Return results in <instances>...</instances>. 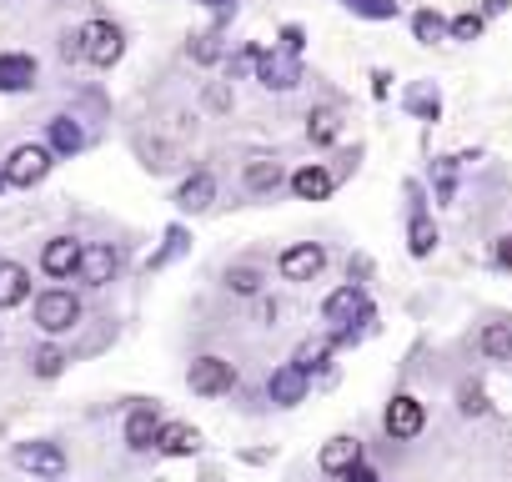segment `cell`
<instances>
[{
  "instance_id": "cell-41",
  "label": "cell",
  "mask_w": 512,
  "mask_h": 482,
  "mask_svg": "<svg viewBox=\"0 0 512 482\" xmlns=\"http://www.w3.org/2000/svg\"><path fill=\"white\" fill-rule=\"evenodd\" d=\"M51 482H61V477H51Z\"/></svg>"
},
{
  "instance_id": "cell-6",
  "label": "cell",
  "mask_w": 512,
  "mask_h": 482,
  "mask_svg": "<svg viewBox=\"0 0 512 482\" xmlns=\"http://www.w3.org/2000/svg\"><path fill=\"white\" fill-rule=\"evenodd\" d=\"M11 457H16V467L36 472L41 482H51V477L66 472V447H61V442H21Z\"/></svg>"
},
{
  "instance_id": "cell-3",
  "label": "cell",
  "mask_w": 512,
  "mask_h": 482,
  "mask_svg": "<svg viewBox=\"0 0 512 482\" xmlns=\"http://www.w3.org/2000/svg\"><path fill=\"white\" fill-rule=\"evenodd\" d=\"M76 322H81V297H76V292L51 287V292L36 297V327H41L46 337H61V332H71Z\"/></svg>"
},
{
  "instance_id": "cell-28",
  "label": "cell",
  "mask_w": 512,
  "mask_h": 482,
  "mask_svg": "<svg viewBox=\"0 0 512 482\" xmlns=\"http://www.w3.org/2000/svg\"><path fill=\"white\" fill-rule=\"evenodd\" d=\"M226 287L236 297H256V292H262V272H256V267H231L226 272Z\"/></svg>"
},
{
  "instance_id": "cell-38",
  "label": "cell",
  "mask_w": 512,
  "mask_h": 482,
  "mask_svg": "<svg viewBox=\"0 0 512 482\" xmlns=\"http://www.w3.org/2000/svg\"><path fill=\"white\" fill-rule=\"evenodd\" d=\"M61 56H66V61H76V56H81V36H76V31L61 41Z\"/></svg>"
},
{
  "instance_id": "cell-4",
  "label": "cell",
  "mask_w": 512,
  "mask_h": 482,
  "mask_svg": "<svg viewBox=\"0 0 512 482\" xmlns=\"http://www.w3.org/2000/svg\"><path fill=\"white\" fill-rule=\"evenodd\" d=\"M186 387H191L196 397H226V392L236 387V367H231L226 357H196L191 372H186Z\"/></svg>"
},
{
  "instance_id": "cell-17",
  "label": "cell",
  "mask_w": 512,
  "mask_h": 482,
  "mask_svg": "<svg viewBox=\"0 0 512 482\" xmlns=\"http://www.w3.org/2000/svg\"><path fill=\"white\" fill-rule=\"evenodd\" d=\"M211 201H216V176L211 171H196V176H186L176 186V206L181 211H206Z\"/></svg>"
},
{
  "instance_id": "cell-11",
  "label": "cell",
  "mask_w": 512,
  "mask_h": 482,
  "mask_svg": "<svg viewBox=\"0 0 512 482\" xmlns=\"http://www.w3.org/2000/svg\"><path fill=\"white\" fill-rule=\"evenodd\" d=\"M81 241L76 236H56V241H46L41 247V272L46 277H76V267H81Z\"/></svg>"
},
{
  "instance_id": "cell-15",
  "label": "cell",
  "mask_w": 512,
  "mask_h": 482,
  "mask_svg": "<svg viewBox=\"0 0 512 482\" xmlns=\"http://www.w3.org/2000/svg\"><path fill=\"white\" fill-rule=\"evenodd\" d=\"M46 151H51V156H76V151H86V131H81V121H71V116L46 121Z\"/></svg>"
},
{
  "instance_id": "cell-19",
  "label": "cell",
  "mask_w": 512,
  "mask_h": 482,
  "mask_svg": "<svg viewBox=\"0 0 512 482\" xmlns=\"http://www.w3.org/2000/svg\"><path fill=\"white\" fill-rule=\"evenodd\" d=\"M31 297V272L21 262H0V312H11Z\"/></svg>"
},
{
  "instance_id": "cell-9",
  "label": "cell",
  "mask_w": 512,
  "mask_h": 482,
  "mask_svg": "<svg viewBox=\"0 0 512 482\" xmlns=\"http://www.w3.org/2000/svg\"><path fill=\"white\" fill-rule=\"evenodd\" d=\"M256 81L267 91H292V86H302V66L287 51H262L256 56Z\"/></svg>"
},
{
  "instance_id": "cell-40",
  "label": "cell",
  "mask_w": 512,
  "mask_h": 482,
  "mask_svg": "<svg viewBox=\"0 0 512 482\" xmlns=\"http://www.w3.org/2000/svg\"><path fill=\"white\" fill-rule=\"evenodd\" d=\"M0 191H6V161H0Z\"/></svg>"
},
{
  "instance_id": "cell-34",
  "label": "cell",
  "mask_w": 512,
  "mask_h": 482,
  "mask_svg": "<svg viewBox=\"0 0 512 482\" xmlns=\"http://www.w3.org/2000/svg\"><path fill=\"white\" fill-rule=\"evenodd\" d=\"M302 46H307V31H302V26H287V31H282V51H287V56H302Z\"/></svg>"
},
{
  "instance_id": "cell-2",
  "label": "cell",
  "mask_w": 512,
  "mask_h": 482,
  "mask_svg": "<svg viewBox=\"0 0 512 482\" xmlns=\"http://www.w3.org/2000/svg\"><path fill=\"white\" fill-rule=\"evenodd\" d=\"M76 36H81V61L91 66H116L126 56V36L116 21H86Z\"/></svg>"
},
{
  "instance_id": "cell-10",
  "label": "cell",
  "mask_w": 512,
  "mask_h": 482,
  "mask_svg": "<svg viewBox=\"0 0 512 482\" xmlns=\"http://www.w3.org/2000/svg\"><path fill=\"white\" fill-rule=\"evenodd\" d=\"M422 427H427V407H422L412 392H397V397L387 402V432L402 437V442H412Z\"/></svg>"
},
{
  "instance_id": "cell-32",
  "label": "cell",
  "mask_w": 512,
  "mask_h": 482,
  "mask_svg": "<svg viewBox=\"0 0 512 482\" xmlns=\"http://www.w3.org/2000/svg\"><path fill=\"white\" fill-rule=\"evenodd\" d=\"M447 31H452L457 41H477V36H482V16H457V21H447Z\"/></svg>"
},
{
  "instance_id": "cell-12",
  "label": "cell",
  "mask_w": 512,
  "mask_h": 482,
  "mask_svg": "<svg viewBox=\"0 0 512 482\" xmlns=\"http://www.w3.org/2000/svg\"><path fill=\"white\" fill-rule=\"evenodd\" d=\"M267 397H272L277 407H297V402L307 397V372H302L297 362H287V367H277V372L267 377Z\"/></svg>"
},
{
  "instance_id": "cell-1",
  "label": "cell",
  "mask_w": 512,
  "mask_h": 482,
  "mask_svg": "<svg viewBox=\"0 0 512 482\" xmlns=\"http://www.w3.org/2000/svg\"><path fill=\"white\" fill-rule=\"evenodd\" d=\"M322 317L332 322V342H352V337H362V327L372 322V297H367L357 282H347V287H337V292L322 302Z\"/></svg>"
},
{
  "instance_id": "cell-37",
  "label": "cell",
  "mask_w": 512,
  "mask_h": 482,
  "mask_svg": "<svg viewBox=\"0 0 512 482\" xmlns=\"http://www.w3.org/2000/svg\"><path fill=\"white\" fill-rule=\"evenodd\" d=\"M492 257H497V267H507V272H512V236H502V241H497V252H492Z\"/></svg>"
},
{
  "instance_id": "cell-39",
  "label": "cell",
  "mask_w": 512,
  "mask_h": 482,
  "mask_svg": "<svg viewBox=\"0 0 512 482\" xmlns=\"http://www.w3.org/2000/svg\"><path fill=\"white\" fill-rule=\"evenodd\" d=\"M507 6H512V0H487V16H492V11H507Z\"/></svg>"
},
{
  "instance_id": "cell-35",
  "label": "cell",
  "mask_w": 512,
  "mask_h": 482,
  "mask_svg": "<svg viewBox=\"0 0 512 482\" xmlns=\"http://www.w3.org/2000/svg\"><path fill=\"white\" fill-rule=\"evenodd\" d=\"M191 56H196V61H216V56H221V46H216V36H196V46H191Z\"/></svg>"
},
{
  "instance_id": "cell-20",
  "label": "cell",
  "mask_w": 512,
  "mask_h": 482,
  "mask_svg": "<svg viewBox=\"0 0 512 482\" xmlns=\"http://www.w3.org/2000/svg\"><path fill=\"white\" fill-rule=\"evenodd\" d=\"M292 191H297L302 201H327V196H332V171L312 161V166L292 171Z\"/></svg>"
},
{
  "instance_id": "cell-31",
  "label": "cell",
  "mask_w": 512,
  "mask_h": 482,
  "mask_svg": "<svg viewBox=\"0 0 512 482\" xmlns=\"http://www.w3.org/2000/svg\"><path fill=\"white\" fill-rule=\"evenodd\" d=\"M181 252H186V231H181V226H171V231H166V247L151 257V267H166V262H171V257H181Z\"/></svg>"
},
{
  "instance_id": "cell-14",
  "label": "cell",
  "mask_w": 512,
  "mask_h": 482,
  "mask_svg": "<svg viewBox=\"0 0 512 482\" xmlns=\"http://www.w3.org/2000/svg\"><path fill=\"white\" fill-rule=\"evenodd\" d=\"M36 86V61L21 56V51H6L0 56V96H16V91H31Z\"/></svg>"
},
{
  "instance_id": "cell-16",
  "label": "cell",
  "mask_w": 512,
  "mask_h": 482,
  "mask_svg": "<svg viewBox=\"0 0 512 482\" xmlns=\"http://www.w3.org/2000/svg\"><path fill=\"white\" fill-rule=\"evenodd\" d=\"M156 452H166V457H191V452H201V432H196L191 422H161Z\"/></svg>"
},
{
  "instance_id": "cell-27",
  "label": "cell",
  "mask_w": 512,
  "mask_h": 482,
  "mask_svg": "<svg viewBox=\"0 0 512 482\" xmlns=\"http://www.w3.org/2000/svg\"><path fill=\"white\" fill-rule=\"evenodd\" d=\"M66 352L61 347H36V357H31V367H36V377H61L66 372Z\"/></svg>"
},
{
  "instance_id": "cell-18",
  "label": "cell",
  "mask_w": 512,
  "mask_h": 482,
  "mask_svg": "<svg viewBox=\"0 0 512 482\" xmlns=\"http://www.w3.org/2000/svg\"><path fill=\"white\" fill-rule=\"evenodd\" d=\"M317 462H322V472L342 477L347 467H357V462H362V442H357V437H332V442L317 452Z\"/></svg>"
},
{
  "instance_id": "cell-33",
  "label": "cell",
  "mask_w": 512,
  "mask_h": 482,
  "mask_svg": "<svg viewBox=\"0 0 512 482\" xmlns=\"http://www.w3.org/2000/svg\"><path fill=\"white\" fill-rule=\"evenodd\" d=\"M462 412H467V417H482V412H487V397H482V387H477V382H467V387H462Z\"/></svg>"
},
{
  "instance_id": "cell-25",
  "label": "cell",
  "mask_w": 512,
  "mask_h": 482,
  "mask_svg": "<svg viewBox=\"0 0 512 482\" xmlns=\"http://www.w3.org/2000/svg\"><path fill=\"white\" fill-rule=\"evenodd\" d=\"M412 36H417L422 46H442V41H452V31H447V21H442L437 11H417V16H412Z\"/></svg>"
},
{
  "instance_id": "cell-7",
  "label": "cell",
  "mask_w": 512,
  "mask_h": 482,
  "mask_svg": "<svg viewBox=\"0 0 512 482\" xmlns=\"http://www.w3.org/2000/svg\"><path fill=\"white\" fill-rule=\"evenodd\" d=\"M322 267H327V247H322V241H297V247H287L282 262H277V272L287 282H312Z\"/></svg>"
},
{
  "instance_id": "cell-23",
  "label": "cell",
  "mask_w": 512,
  "mask_h": 482,
  "mask_svg": "<svg viewBox=\"0 0 512 482\" xmlns=\"http://www.w3.org/2000/svg\"><path fill=\"white\" fill-rule=\"evenodd\" d=\"M477 347L492 357V362H512V322H487Z\"/></svg>"
},
{
  "instance_id": "cell-13",
  "label": "cell",
  "mask_w": 512,
  "mask_h": 482,
  "mask_svg": "<svg viewBox=\"0 0 512 482\" xmlns=\"http://www.w3.org/2000/svg\"><path fill=\"white\" fill-rule=\"evenodd\" d=\"M156 437H161V412L156 407H131V417H126V447L131 452H146V447H156Z\"/></svg>"
},
{
  "instance_id": "cell-21",
  "label": "cell",
  "mask_w": 512,
  "mask_h": 482,
  "mask_svg": "<svg viewBox=\"0 0 512 482\" xmlns=\"http://www.w3.org/2000/svg\"><path fill=\"white\" fill-rule=\"evenodd\" d=\"M432 247H437V226H432V216H427L422 206H412V221H407V252H412V257H432Z\"/></svg>"
},
{
  "instance_id": "cell-26",
  "label": "cell",
  "mask_w": 512,
  "mask_h": 482,
  "mask_svg": "<svg viewBox=\"0 0 512 482\" xmlns=\"http://www.w3.org/2000/svg\"><path fill=\"white\" fill-rule=\"evenodd\" d=\"M332 347H337L332 337H312V342H302V352H297V367H302L307 377H312V372H322V367L332 362Z\"/></svg>"
},
{
  "instance_id": "cell-8",
  "label": "cell",
  "mask_w": 512,
  "mask_h": 482,
  "mask_svg": "<svg viewBox=\"0 0 512 482\" xmlns=\"http://www.w3.org/2000/svg\"><path fill=\"white\" fill-rule=\"evenodd\" d=\"M116 272H121V252L111 247V241H91V247L81 252L76 277H81L86 287H106V282H116Z\"/></svg>"
},
{
  "instance_id": "cell-24",
  "label": "cell",
  "mask_w": 512,
  "mask_h": 482,
  "mask_svg": "<svg viewBox=\"0 0 512 482\" xmlns=\"http://www.w3.org/2000/svg\"><path fill=\"white\" fill-rule=\"evenodd\" d=\"M337 136H342L337 111H332V106H317V111L307 116V141H312V146H332Z\"/></svg>"
},
{
  "instance_id": "cell-22",
  "label": "cell",
  "mask_w": 512,
  "mask_h": 482,
  "mask_svg": "<svg viewBox=\"0 0 512 482\" xmlns=\"http://www.w3.org/2000/svg\"><path fill=\"white\" fill-rule=\"evenodd\" d=\"M241 186H246L251 196H267V191H277V186H282V166H277V161H246Z\"/></svg>"
},
{
  "instance_id": "cell-5",
  "label": "cell",
  "mask_w": 512,
  "mask_h": 482,
  "mask_svg": "<svg viewBox=\"0 0 512 482\" xmlns=\"http://www.w3.org/2000/svg\"><path fill=\"white\" fill-rule=\"evenodd\" d=\"M51 161H56V156H51L46 146H36V141L16 146V151L6 156V186H36V181H46Z\"/></svg>"
},
{
  "instance_id": "cell-29",
  "label": "cell",
  "mask_w": 512,
  "mask_h": 482,
  "mask_svg": "<svg viewBox=\"0 0 512 482\" xmlns=\"http://www.w3.org/2000/svg\"><path fill=\"white\" fill-rule=\"evenodd\" d=\"M347 11L372 16V21H392L397 16V0H347Z\"/></svg>"
},
{
  "instance_id": "cell-36",
  "label": "cell",
  "mask_w": 512,
  "mask_h": 482,
  "mask_svg": "<svg viewBox=\"0 0 512 482\" xmlns=\"http://www.w3.org/2000/svg\"><path fill=\"white\" fill-rule=\"evenodd\" d=\"M342 482H382V477H377V467L357 462V467H347V472H342Z\"/></svg>"
},
{
  "instance_id": "cell-30",
  "label": "cell",
  "mask_w": 512,
  "mask_h": 482,
  "mask_svg": "<svg viewBox=\"0 0 512 482\" xmlns=\"http://www.w3.org/2000/svg\"><path fill=\"white\" fill-rule=\"evenodd\" d=\"M432 181H437V196H442V201H452V191H457V166H452V156L432 166Z\"/></svg>"
}]
</instances>
